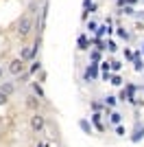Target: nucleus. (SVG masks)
Here are the masks:
<instances>
[{
    "label": "nucleus",
    "mask_w": 144,
    "mask_h": 147,
    "mask_svg": "<svg viewBox=\"0 0 144 147\" xmlns=\"http://www.w3.org/2000/svg\"><path fill=\"white\" fill-rule=\"evenodd\" d=\"M118 37H122V40H129V33H127L122 26H118Z\"/></svg>",
    "instance_id": "obj_22"
},
{
    "label": "nucleus",
    "mask_w": 144,
    "mask_h": 147,
    "mask_svg": "<svg viewBox=\"0 0 144 147\" xmlns=\"http://www.w3.org/2000/svg\"><path fill=\"white\" fill-rule=\"evenodd\" d=\"M96 26H98V24H96L94 20H92L90 24H87V31H90V33H96Z\"/></svg>",
    "instance_id": "obj_24"
},
{
    "label": "nucleus",
    "mask_w": 144,
    "mask_h": 147,
    "mask_svg": "<svg viewBox=\"0 0 144 147\" xmlns=\"http://www.w3.org/2000/svg\"><path fill=\"white\" fill-rule=\"evenodd\" d=\"M120 11L125 13V16H133V13H135V9H133V7H129V5H125V7H120Z\"/></svg>",
    "instance_id": "obj_18"
},
{
    "label": "nucleus",
    "mask_w": 144,
    "mask_h": 147,
    "mask_svg": "<svg viewBox=\"0 0 144 147\" xmlns=\"http://www.w3.org/2000/svg\"><path fill=\"white\" fill-rule=\"evenodd\" d=\"M116 103H118V97H114V94H107V97H105V108L111 110V108H116Z\"/></svg>",
    "instance_id": "obj_8"
},
{
    "label": "nucleus",
    "mask_w": 144,
    "mask_h": 147,
    "mask_svg": "<svg viewBox=\"0 0 144 147\" xmlns=\"http://www.w3.org/2000/svg\"><path fill=\"white\" fill-rule=\"evenodd\" d=\"M7 103V94H2V92H0V105H5Z\"/></svg>",
    "instance_id": "obj_27"
},
{
    "label": "nucleus",
    "mask_w": 144,
    "mask_h": 147,
    "mask_svg": "<svg viewBox=\"0 0 144 147\" xmlns=\"http://www.w3.org/2000/svg\"><path fill=\"white\" fill-rule=\"evenodd\" d=\"M29 108H33V110H37V105H39V101H35V97H29Z\"/></svg>",
    "instance_id": "obj_21"
},
{
    "label": "nucleus",
    "mask_w": 144,
    "mask_h": 147,
    "mask_svg": "<svg viewBox=\"0 0 144 147\" xmlns=\"http://www.w3.org/2000/svg\"><path fill=\"white\" fill-rule=\"evenodd\" d=\"M90 59L94 61V64H98V61L103 59V55H101V51H90Z\"/></svg>",
    "instance_id": "obj_14"
},
{
    "label": "nucleus",
    "mask_w": 144,
    "mask_h": 147,
    "mask_svg": "<svg viewBox=\"0 0 144 147\" xmlns=\"http://www.w3.org/2000/svg\"><path fill=\"white\" fill-rule=\"evenodd\" d=\"M98 68H101L103 73H111V70H109V61H107V59H103V61H98Z\"/></svg>",
    "instance_id": "obj_17"
},
{
    "label": "nucleus",
    "mask_w": 144,
    "mask_h": 147,
    "mask_svg": "<svg viewBox=\"0 0 144 147\" xmlns=\"http://www.w3.org/2000/svg\"><path fill=\"white\" fill-rule=\"evenodd\" d=\"M101 119H103V114L101 112H94V114H92V121H94V125H96V129H98V132H103V123H101Z\"/></svg>",
    "instance_id": "obj_7"
},
{
    "label": "nucleus",
    "mask_w": 144,
    "mask_h": 147,
    "mask_svg": "<svg viewBox=\"0 0 144 147\" xmlns=\"http://www.w3.org/2000/svg\"><path fill=\"white\" fill-rule=\"evenodd\" d=\"M109 121L114 123V125H120L122 123V114L120 112H109Z\"/></svg>",
    "instance_id": "obj_10"
},
{
    "label": "nucleus",
    "mask_w": 144,
    "mask_h": 147,
    "mask_svg": "<svg viewBox=\"0 0 144 147\" xmlns=\"http://www.w3.org/2000/svg\"><path fill=\"white\" fill-rule=\"evenodd\" d=\"M101 77H103V81H109L111 79V73H101Z\"/></svg>",
    "instance_id": "obj_25"
},
{
    "label": "nucleus",
    "mask_w": 144,
    "mask_h": 147,
    "mask_svg": "<svg viewBox=\"0 0 144 147\" xmlns=\"http://www.w3.org/2000/svg\"><path fill=\"white\" fill-rule=\"evenodd\" d=\"M44 125H46V121H44V117L42 114H33V117H31V129H33V132H42L44 129Z\"/></svg>",
    "instance_id": "obj_2"
},
{
    "label": "nucleus",
    "mask_w": 144,
    "mask_h": 147,
    "mask_svg": "<svg viewBox=\"0 0 144 147\" xmlns=\"http://www.w3.org/2000/svg\"><path fill=\"white\" fill-rule=\"evenodd\" d=\"M79 49H81V51L90 49V42H87V37H85V35H79Z\"/></svg>",
    "instance_id": "obj_12"
},
{
    "label": "nucleus",
    "mask_w": 144,
    "mask_h": 147,
    "mask_svg": "<svg viewBox=\"0 0 144 147\" xmlns=\"http://www.w3.org/2000/svg\"><path fill=\"white\" fill-rule=\"evenodd\" d=\"M39 147H48V143H46V141H44V143H39Z\"/></svg>",
    "instance_id": "obj_29"
},
{
    "label": "nucleus",
    "mask_w": 144,
    "mask_h": 147,
    "mask_svg": "<svg viewBox=\"0 0 144 147\" xmlns=\"http://www.w3.org/2000/svg\"><path fill=\"white\" fill-rule=\"evenodd\" d=\"M31 29H33V18H31V16H22V18H20V22H18V35L20 37H26L31 33Z\"/></svg>",
    "instance_id": "obj_1"
},
{
    "label": "nucleus",
    "mask_w": 144,
    "mask_h": 147,
    "mask_svg": "<svg viewBox=\"0 0 144 147\" xmlns=\"http://www.w3.org/2000/svg\"><path fill=\"white\" fill-rule=\"evenodd\" d=\"M96 77H98V64H94V61H92L90 66L85 68L83 79H85V81H92V79H96Z\"/></svg>",
    "instance_id": "obj_3"
},
{
    "label": "nucleus",
    "mask_w": 144,
    "mask_h": 147,
    "mask_svg": "<svg viewBox=\"0 0 144 147\" xmlns=\"http://www.w3.org/2000/svg\"><path fill=\"white\" fill-rule=\"evenodd\" d=\"M2 75H5V70H2V66H0V81H2Z\"/></svg>",
    "instance_id": "obj_28"
},
{
    "label": "nucleus",
    "mask_w": 144,
    "mask_h": 147,
    "mask_svg": "<svg viewBox=\"0 0 144 147\" xmlns=\"http://www.w3.org/2000/svg\"><path fill=\"white\" fill-rule=\"evenodd\" d=\"M105 49H109V51H111V53H116V51H118V44H116L114 40H109V42H107V46H105Z\"/></svg>",
    "instance_id": "obj_20"
},
{
    "label": "nucleus",
    "mask_w": 144,
    "mask_h": 147,
    "mask_svg": "<svg viewBox=\"0 0 144 147\" xmlns=\"http://www.w3.org/2000/svg\"><path fill=\"white\" fill-rule=\"evenodd\" d=\"M142 138H144V125H138L131 134V143H140Z\"/></svg>",
    "instance_id": "obj_5"
},
{
    "label": "nucleus",
    "mask_w": 144,
    "mask_h": 147,
    "mask_svg": "<svg viewBox=\"0 0 144 147\" xmlns=\"http://www.w3.org/2000/svg\"><path fill=\"white\" fill-rule=\"evenodd\" d=\"M111 84H114V86H122V77H120V75H111Z\"/></svg>",
    "instance_id": "obj_19"
},
{
    "label": "nucleus",
    "mask_w": 144,
    "mask_h": 147,
    "mask_svg": "<svg viewBox=\"0 0 144 147\" xmlns=\"http://www.w3.org/2000/svg\"><path fill=\"white\" fill-rule=\"evenodd\" d=\"M109 70H114L116 75L122 70V61H118V59H114V61H109Z\"/></svg>",
    "instance_id": "obj_11"
},
{
    "label": "nucleus",
    "mask_w": 144,
    "mask_h": 147,
    "mask_svg": "<svg viewBox=\"0 0 144 147\" xmlns=\"http://www.w3.org/2000/svg\"><path fill=\"white\" fill-rule=\"evenodd\" d=\"M142 55H144V44H142Z\"/></svg>",
    "instance_id": "obj_30"
},
{
    "label": "nucleus",
    "mask_w": 144,
    "mask_h": 147,
    "mask_svg": "<svg viewBox=\"0 0 144 147\" xmlns=\"http://www.w3.org/2000/svg\"><path fill=\"white\" fill-rule=\"evenodd\" d=\"M125 57H127V59H133V53L129 49H125Z\"/></svg>",
    "instance_id": "obj_26"
},
{
    "label": "nucleus",
    "mask_w": 144,
    "mask_h": 147,
    "mask_svg": "<svg viewBox=\"0 0 144 147\" xmlns=\"http://www.w3.org/2000/svg\"><path fill=\"white\" fill-rule=\"evenodd\" d=\"M9 73L11 75H22L24 73V61L22 59H13L11 64H9Z\"/></svg>",
    "instance_id": "obj_4"
},
{
    "label": "nucleus",
    "mask_w": 144,
    "mask_h": 147,
    "mask_svg": "<svg viewBox=\"0 0 144 147\" xmlns=\"http://www.w3.org/2000/svg\"><path fill=\"white\" fill-rule=\"evenodd\" d=\"M79 127L83 129L85 134H92V125H90V121H87V119H81V121H79Z\"/></svg>",
    "instance_id": "obj_9"
},
{
    "label": "nucleus",
    "mask_w": 144,
    "mask_h": 147,
    "mask_svg": "<svg viewBox=\"0 0 144 147\" xmlns=\"http://www.w3.org/2000/svg\"><path fill=\"white\" fill-rule=\"evenodd\" d=\"M116 134H118V136H125V134H127V129L122 127V125H116Z\"/></svg>",
    "instance_id": "obj_23"
},
{
    "label": "nucleus",
    "mask_w": 144,
    "mask_h": 147,
    "mask_svg": "<svg viewBox=\"0 0 144 147\" xmlns=\"http://www.w3.org/2000/svg\"><path fill=\"white\" fill-rule=\"evenodd\" d=\"M42 68V64H39V59H33V64H31V70H29V75H35L37 70Z\"/></svg>",
    "instance_id": "obj_16"
},
{
    "label": "nucleus",
    "mask_w": 144,
    "mask_h": 147,
    "mask_svg": "<svg viewBox=\"0 0 144 147\" xmlns=\"http://www.w3.org/2000/svg\"><path fill=\"white\" fill-rule=\"evenodd\" d=\"M13 90H15V86H13L11 81H2V84H0V92H2V94H7V97H9Z\"/></svg>",
    "instance_id": "obj_6"
},
{
    "label": "nucleus",
    "mask_w": 144,
    "mask_h": 147,
    "mask_svg": "<svg viewBox=\"0 0 144 147\" xmlns=\"http://www.w3.org/2000/svg\"><path fill=\"white\" fill-rule=\"evenodd\" d=\"M18 59H22V61L33 59V57H31V49H29V46H26V49H22V53H20V57H18Z\"/></svg>",
    "instance_id": "obj_15"
},
{
    "label": "nucleus",
    "mask_w": 144,
    "mask_h": 147,
    "mask_svg": "<svg viewBox=\"0 0 144 147\" xmlns=\"http://www.w3.org/2000/svg\"><path fill=\"white\" fill-rule=\"evenodd\" d=\"M33 90H35V94L39 99H46V92H44V88L39 86V84H33Z\"/></svg>",
    "instance_id": "obj_13"
}]
</instances>
